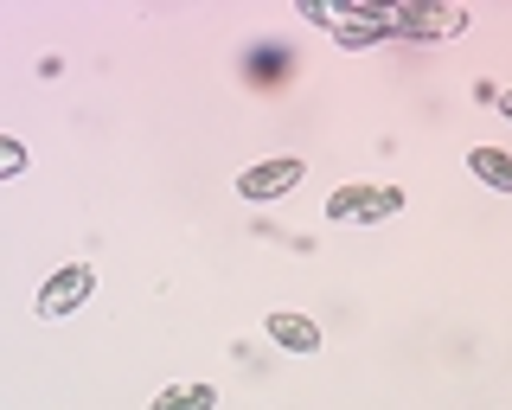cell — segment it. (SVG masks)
Returning a JSON list of instances; mask_svg holds the SVG:
<instances>
[{
  "label": "cell",
  "mask_w": 512,
  "mask_h": 410,
  "mask_svg": "<svg viewBox=\"0 0 512 410\" xmlns=\"http://www.w3.org/2000/svg\"><path fill=\"white\" fill-rule=\"evenodd\" d=\"M404 212V186H372V180H352L327 193V218L333 225H384V218Z\"/></svg>",
  "instance_id": "cell-1"
},
{
  "label": "cell",
  "mask_w": 512,
  "mask_h": 410,
  "mask_svg": "<svg viewBox=\"0 0 512 410\" xmlns=\"http://www.w3.org/2000/svg\"><path fill=\"white\" fill-rule=\"evenodd\" d=\"M474 26V7H455V0H410V7H391V39H461Z\"/></svg>",
  "instance_id": "cell-2"
},
{
  "label": "cell",
  "mask_w": 512,
  "mask_h": 410,
  "mask_svg": "<svg viewBox=\"0 0 512 410\" xmlns=\"http://www.w3.org/2000/svg\"><path fill=\"white\" fill-rule=\"evenodd\" d=\"M90 295H96V270H90V263H58V270L39 282V295H32V314H39V321H71Z\"/></svg>",
  "instance_id": "cell-3"
},
{
  "label": "cell",
  "mask_w": 512,
  "mask_h": 410,
  "mask_svg": "<svg viewBox=\"0 0 512 410\" xmlns=\"http://www.w3.org/2000/svg\"><path fill=\"white\" fill-rule=\"evenodd\" d=\"M301 180H308V161H301V154H269V161H256V167L237 173V199H250V205L288 199Z\"/></svg>",
  "instance_id": "cell-4"
},
{
  "label": "cell",
  "mask_w": 512,
  "mask_h": 410,
  "mask_svg": "<svg viewBox=\"0 0 512 410\" xmlns=\"http://www.w3.org/2000/svg\"><path fill=\"white\" fill-rule=\"evenodd\" d=\"M263 334H269V346H276V353H295V359L320 353V327H314L301 308H269V314H263Z\"/></svg>",
  "instance_id": "cell-5"
},
{
  "label": "cell",
  "mask_w": 512,
  "mask_h": 410,
  "mask_svg": "<svg viewBox=\"0 0 512 410\" xmlns=\"http://www.w3.org/2000/svg\"><path fill=\"white\" fill-rule=\"evenodd\" d=\"M468 173H474L480 186H493V193H512V148L480 141V148H468Z\"/></svg>",
  "instance_id": "cell-6"
},
{
  "label": "cell",
  "mask_w": 512,
  "mask_h": 410,
  "mask_svg": "<svg viewBox=\"0 0 512 410\" xmlns=\"http://www.w3.org/2000/svg\"><path fill=\"white\" fill-rule=\"evenodd\" d=\"M148 410H218V391L212 385H167V391H154V404Z\"/></svg>",
  "instance_id": "cell-7"
},
{
  "label": "cell",
  "mask_w": 512,
  "mask_h": 410,
  "mask_svg": "<svg viewBox=\"0 0 512 410\" xmlns=\"http://www.w3.org/2000/svg\"><path fill=\"white\" fill-rule=\"evenodd\" d=\"M26 167H32L26 141H20V135H0V180H20Z\"/></svg>",
  "instance_id": "cell-8"
},
{
  "label": "cell",
  "mask_w": 512,
  "mask_h": 410,
  "mask_svg": "<svg viewBox=\"0 0 512 410\" xmlns=\"http://www.w3.org/2000/svg\"><path fill=\"white\" fill-rule=\"evenodd\" d=\"M500 116H506V122H512V90H506V97H500Z\"/></svg>",
  "instance_id": "cell-9"
}]
</instances>
